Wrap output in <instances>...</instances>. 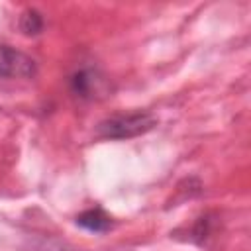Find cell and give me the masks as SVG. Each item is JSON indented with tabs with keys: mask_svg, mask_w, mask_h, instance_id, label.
I'll use <instances>...</instances> for the list:
<instances>
[{
	"mask_svg": "<svg viewBox=\"0 0 251 251\" xmlns=\"http://www.w3.org/2000/svg\"><path fill=\"white\" fill-rule=\"evenodd\" d=\"M76 226L92 233H106L112 227V220L102 208H90L76 216Z\"/></svg>",
	"mask_w": 251,
	"mask_h": 251,
	"instance_id": "cell-4",
	"label": "cell"
},
{
	"mask_svg": "<svg viewBox=\"0 0 251 251\" xmlns=\"http://www.w3.org/2000/svg\"><path fill=\"white\" fill-rule=\"evenodd\" d=\"M157 126V118L151 112L114 114L96 126V133L104 139H131L147 133Z\"/></svg>",
	"mask_w": 251,
	"mask_h": 251,
	"instance_id": "cell-1",
	"label": "cell"
},
{
	"mask_svg": "<svg viewBox=\"0 0 251 251\" xmlns=\"http://www.w3.org/2000/svg\"><path fill=\"white\" fill-rule=\"evenodd\" d=\"M37 73L35 61L10 47V45H0V76L4 78H33Z\"/></svg>",
	"mask_w": 251,
	"mask_h": 251,
	"instance_id": "cell-3",
	"label": "cell"
},
{
	"mask_svg": "<svg viewBox=\"0 0 251 251\" xmlns=\"http://www.w3.org/2000/svg\"><path fill=\"white\" fill-rule=\"evenodd\" d=\"M69 88L73 96H76L78 100H98L110 92L108 78L98 69H92V67L75 71L69 76Z\"/></svg>",
	"mask_w": 251,
	"mask_h": 251,
	"instance_id": "cell-2",
	"label": "cell"
},
{
	"mask_svg": "<svg viewBox=\"0 0 251 251\" xmlns=\"http://www.w3.org/2000/svg\"><path fill=\"white\" fill-rule=\"evenodd\" d=\"M18 25H20V31H22L24 35L33 37V35H39V33L43 31L45 22H43V16H41L37 10L27 8V10H24V12H22Z\"/></svg>",
	"mask_w": 251,
	"mask_h": 251,
	"instance_id": "cell-5",
	"label": "cell"
}]
</instances>
